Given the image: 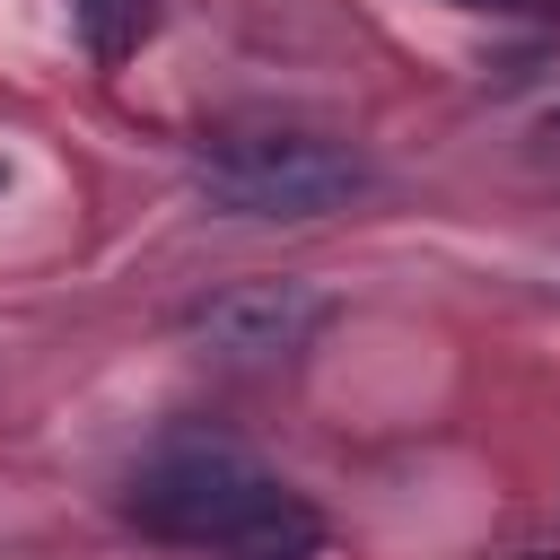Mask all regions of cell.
<instances>
[{
  "label": "cell",
  "mask_w": 560,
  "mask_h": 560,
  "mask_svg": "<svg viewBox=\"0 0 560 560\" xmlns=\"http://www.w3.org/2000/svg\"><path fill=\"white\" fill-rule=\"evenodd\" d=\"M122 516L149 542L236 551V560H306L324 542V516L228 438H166L158 455H140L122 481Z\"/></svg>",
  "instance_id": "1"
},
{
  "label": "cell",
  "mask_w": 560,
  "mask_h": 560,
  "mask_svg": "<svg viewBox=\"0 0 560 560\" xmlns=\"http://www.w3.org/2000/svg\"><path fill=\"white\" fill-rule=\"evenodd\" d=\"M192 175L228 219H324L376 184V166L350 140L306 122H219L192 149Z\"/></svg>",
  "instance_id": "2"
},
{
  "label": "cell",
  "mask_w": 560,
  "mask_h": 560,
  "mask_svg": "<svg viewBox=\"0 0 560 560\" xmlns=\"http://www.w3.org/2000/svg\"><path fill=\"white\" fill-rule=\"evenodd\" d=\"M324 324H332V298L315 280H228L184 315V332L219 368H289L298 350H315Z\"/></svg>",
  "instance_id": "3"
},
{
  "label": "cell",
  "mask_w": 560,
  "mask_h": 560,
  "mask_svg": "<svg viewBox=\"0 0 560 560\" xmlns=\"http://www.w3.org/2000/svg\"><path fill=\"white\" fill-rule=\"evenodd\" d=\"M70 18H79V44H88L96 70L131 61V52L158 35V0H70Z\"/></svg>",
  "instance_id": "4"
},
{
  "label": "cell",
  "mask_w": 560,
  "mask_h": 560,
  "mask_svg": "<svg viewBox=\"0 0 560 560\" xmlns=\"http://www.w3.org/2000/svg\"><path fill=\"white\" fill-rule=\"evenodd\" d=\"M455 9H516V0H455Z\"/></svg>",
  "instance_id": "5"
},
{
  "label": "cell",
  "mask_w": 560,
  "mask_h": 560,
  "mask_svg": "<svg viewBox=\"0 0 560 560\" xmlns=\"http://www.w3.org/2000/svg\"><path fill=\"white\" fill-rule=\"evenodd\" d=\"M542 140H560V105H551V114H542Z\"/></svg>",
  "instance_id": "6"
},
{
  "label": "cell",
  "mask_w": 560,
  "mask_h": 560,
  "mask_svg": "<svg viewBox=\"0 0 560 560\" xmlns=\"http://www.w3.org/2000/svg\"><path fill=\"white\" fill-rule=\"evenodd\" d=\"M525 560H560V551H525Z\"/></svg>",
  "instance_id": "7"
}]
</instances>
